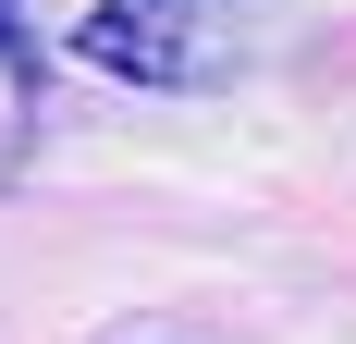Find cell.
<instances>
[{
	"label": "cell",
	"instance_id": "obj_1",
	"mask_svg": "<svg viewBox=\"0 0 356 344\" xmlns=\"http://www.w3.org/2000/svg\"><path fill=\"white\" fill-rule=\"evenodd\" d=\"M74 62L147 99H209L246 74V0H99L74 13Z\"/></svg>",
	"mask_w": 356,
	"mask_h": 344
},
{
	"label": "cell",
	"instance_id": "obj_2",
	"mask_svg": "<svg viewBox=\"0 0 356 344\" xmlns=\"http://www.w3.org/2000/svg\"><path fill=\"white\" fill-rule=\"evenodd\" d=\"M0 74H13V99H37V49H25V0H0Z\"/></svg>",
	"mask_w": 356,
	"mask_h": 344
}]
</instances>
